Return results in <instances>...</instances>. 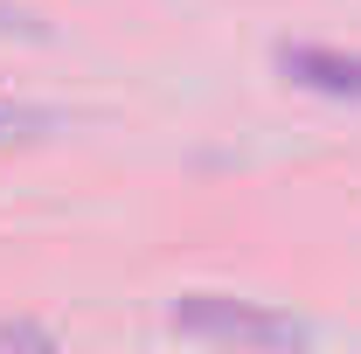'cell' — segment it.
Segmentation results:
<instances>
[{"instance_id": "6da1fadb", "label": "cell", "mask_w": 361, "mask_h": 354, "mask_svg": "<svg viewBox=\"0 0 361 354\" xmlns=\"http://www.w3.org/2000/svg\"><path fill=\"white\" fill-rule=\"evenodd\" d=\"M174 326L188 341L236 348V354H292V348H306V326L292 312H271L257 299H223V292H188V299H174Z\"/></svg>"}, {"instance_id": "7a4b0ae2", "label": "cell", "mask_w": 361, "mask_h": 354, "mask_svg": "<svg viewBox=\"0 0 361 354\" xmlns=\"http://www.w3.org/2000/svg\"><path fill=\"white\" fill-rule=\"evenodd\" d=\"M278 70H285V84H299V90H319V97H348V104H361V56L313 49V42H285V49H278Z\"/></svg>"}, {"instance_id": "3957f363", "label": "cell", "mask_w": 361, "mask_h": 354, "mask_svg": "<svg viewBox=\"0 0 361 354\" xmlns=\"http://www.w3.org/2000/svg\"><path fill=\"white\" fill-rule=\"evenodd\" d=\"M49 126H56V111H35V104H14V97H0V139L49 133Z\"/></svg>"}, {"instance_id": "277c9868", "label": "cell", "mask_w": 361, "mask_h": 354, "mask_svg": "<svg viewBox=\"0 0 361 354\" xmlns=\"http://www.w3.org/2000/svg\"><path fill=\"white\" fill-rule=\"evenodd\" d=\"M0 35H28V42H49V21H35L28 7H14V0H0Z\"/></svg>"}, {"instance_id": "5b68a950", "label": "cell", "mask_w": 361, "mask_h": 354, "mask_svg": "<svg viewBox=\"0 0 361 354\" xmlns=\"http://www.w3.org/2000/svg\"><path fill=\"white\" fill-rule=\"evenodd\" d=\"M0 348H28V354H56V341H49V326H28V319H14V326H0Z\"/></svg>"}]
</instances>
